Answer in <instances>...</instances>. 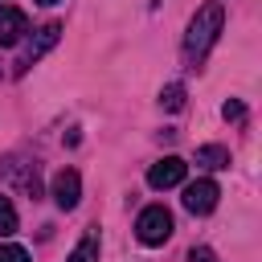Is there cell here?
<instances>
[{
  "label": "cell",
  "instance_id": "cell-11",
  "mask_svg": "<svg viewBox=\"0 0 262 262\" xmlns=\"http://www.w3.org/2000/svg\"><path fill=\"white\" fill-rule=\"evenodd\" d=\"M16 233V209L8 196H0V237H12Z\"/></svg>",
  "mask_w": 262,
  "mask_h": 262
},
{
  "label": "cell",
  "instance_id": "cell-9",
  "mask_svg": "<svg viewBox=\"0 0 262 262\" xmlns=\"http://www.w3.org/2000/svg\"><path fill=\"white\" fill-rule=\"evenodd\" d=\"M66 262H98V229H86L82 233V242L70 250V258Z\"/></svg>",
  "mask_w": 262,
  "mask_h": 262
},
{
  "label": "cell",
  "instance_id": "cell-6",
  "mask_svg": "<svg viewBox=\"0 0 262 262\" xmlns=\"http://www.w3.org/2000/svg\"><path fill=\"white\" fill-rule=\"evenodd\" d=\"M49 196H53V205L57 209H74L78 201H82V176L74 172V168H61L57 176H53V184H49Z\"/></svg>",
  "mask_w": 262,
  "mask_h": 262
},
{
  "label": "cell",
  "instance_id": "cell-3",
  "mask_svg": "<svg viewBox=\"0 0 262 262\" xmlns=\"http://www.w3.org/2000/svg\"><path fill=\"white\" fill-rule=\"evenodd\" d=\"M135 237L143 246H164L172 237V213L164 205H147L139 217H135Z\"/></svg>",
  "mask_w": 262,
  "mask_h": 262
},
{
  "label": "cell",
  "instance_id": "cell-14",
  "mask_svg": "<svg viewBox=\"0 0 262 262\" xmlns=\"http://www.w3.org/2000/svg\"><path fill=\"white\" fill-rule=\"evenodd\" d=\"M188 262H217V254H213L209 246H192V250H188Z\"/></svg>",
  "mask_w": 262,
  "mask_h": 262
},
{
  "label": "cell",
  "instance_id": "cell-4",
  "mask_svg": "<svg viewBox=\"0 0 262 262\" xmlns=\"http://www.w3.org/2000/svg\"><path fill=\"white\" fill-rule=\"evenodd\" d=\"M217 196H221V188H217V180H209V176H201V180H192V184H184V209L192 213V217H205V213H213L217 209Z\"/></svg>",
  "mask_w": 262,
  "mask_h": 262
},
{
  "label": "cell",
  "instance_id": "cell-7",
  "mask_svg": "<svg viewBox=\"0 0 262 262\" xmlns=\"http://www.w3.org/2000/svg\"><path fill=\"white\" fill-rule=\"evenodd\" d=\"M29 33V16L16 4H0V45H16Z\"/></svg>",
  "mask_w": 262,
  "mask_h": 262
},
{
  "label": "cell",
  "instance_id": "cell-8",
  "mask_svg": "<svg viewBox=\"0 0 262 262\" xmlns=\"http://www.w3.org/2000/svg\"><path fill=\"white\" fill-rule=\"evenodd\" d=\"M196 164L201 168H229V147H221V143H205V147H196Z\"/></svg>",
  "mask_w": 262,
  "mask_h": 262
},
{
  "label": "cell",
  "instance_id": "cell-5",
  "mask_svg": "<svg viewBox=\"0 0 262 262\" xmlns=\"http://www.w3.org/2000/svg\"><path fill=\"white\" fill-rule=\"evenodd\" d=\"M184 176H188V164H184L180 156H164V160H156V164L147 168V184H151L156 192L184 184Z\"/></svg>",
  "mask_w": 262,
  "mask_h": 262
},
{
  "label": "cell",
  "instance_id": "cell-13",
  "mask_svg": "<svg viewBox=\"0 0 262 262\" xmlns=\"http://www.w3.org/2000/svg\"><path fill=\"white\" fill-rule=\"evenodd\" d=\"M221 115H225V119H229V123H242V119H246V106H242V102H237V98H229V102H225V106H221Z\"/></svg>",
  "mask_w": 262,
  "mask_h": 262
},
{
  "label": "cell",
  "instance_id": "cell-15",
  "mask_svg": "<svg viewBox=\"0 0 262 262\" xmlns=\"http://www.w3.org/2000/svg\"><path fill=\"white\" fill-rule=\"evenodd\" d=\"M33 4H57V0H33Z\"/></svg>",
  "mask_w": 262,
  "mask_h": 262
},
{
  "label": "cell",
  "instance_id": "cell-2",
  "mask_svg": "<svg viewBox=\"0 0 262 262\" xmlns=\"http://www.w3.org/2000/svg\"><path fill=\"white\" fill-rule=\"evenodd\" d=\"M57 41H61V25H57V20L41 25V29H37V33L25 41V49L16 53V61H12V74H16V78H25V74H29V70H33V66H37V61H41V57H45V53L57 45Z\"/></svg>",
  "mask_w": 262,
  "mask_h": 262
},
{
  "label": "cell",
  "instance_id": "cell-12",
  "mask_svg": "<svg viewBox=\"0 0 262 262\" xmlns=\"http://www.w3.org/2000/svg\"><path fill=\"white\" fill-rule=\"evenodd\" d=\"M0 262H29V250H25V246L4 242V246H0Z\"/></svg>",
  "mask_w": 262,
  "mask_h": 262
},
{
  "label": "cell",
  "instance_id": "cell-10",
  "mask_svg": "<svg viewBox=\"0 0 262 262\" xmlns=\"http://www.w3.org/2000/svg\"><path fill=\"white\" fill-rule=\"evenodd\" d=\"M184 98H188V94H184V82H168V86L160 90V106H164V111H184Z\"/></svg>",
  "mask_w": 262,
  "mask_h": 262
},
{
  "label": "cell",
  "instance_id": "cell-1",
  "mask_svg": "<svg viewBox=\"0 0 262 262\" xmlns=\"http://www.w3.org/2000/svg\"><path fill=\"white\" fill-rule=\"evenodd\" d=\"M221 29H225V4H221V0L201 4L196 16H192L188 29H184V41H180V57H184L188 70H201V66H205V57H209V49L217 45Z\"/></svg>",
  "mask_w": 262,
  "mask_h": 262
}]
</instances>
